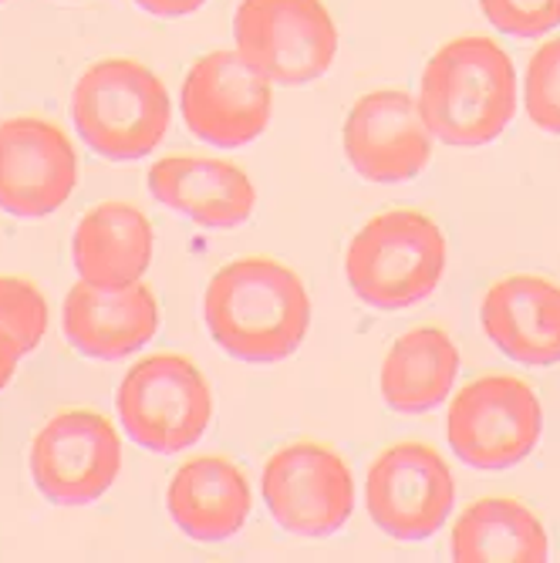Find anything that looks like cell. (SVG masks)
<instances>
[{"mask_svg":"<svg viewBox=\"0 0 560 563\" xmlns=\"http://www.w3.org/2000/svg\"><path fill=\"white\" fill-rule=\"evenodd\" d=\"M179 112L199 142L217 148H240L261 139L274 112V85L240 58V51H210L202 55L179 95Z\"/></svg>","mask_w":560,"mask_h":563,"instance_id":"obj_8","label":"cell"},{"mask_svg":"<svg viewBox=\"0 0 560 563\" xmlns=\"http://www.w3.org/2000/svg\"><path fill=\"white\" fill-rule=\"evenodd\" d=\"M449 261L442 227L419 210H385L351 236L344 277L354 297L378 311L426 300Z\"/></svg>","mask_w":560,"mask_h":563,"instance_id":"obj_4","label":"cell"},{"mask_svg":"<svg viewBox=\"0 0 560 563\" xmlns=\"http://www.w3.org/2000/svg\"><path fill=\"white\" fill-rule=\"evenodd\" d=\"M18 362H21V354L8 344V341H0V391H4L18 372Z\"/></svg>","mask_w":560,"mask_h":563,"instance_id":"obj_25","label":"cell"},{"mask_svg":"<svg viewBox=\"0 0 560 563\" xmlns=\"http://www.w3.org/2000/svg\"><path fill=\"white\" fill-rule=\"evenodd\" d=\"M455 503V483L442 455L426 442L385 449L365 476V509L395 540H426L442 530Z\"/></svg>","mask_w":560,"mask_h":563,"instance_id":"obj_11","label":"cell"},{"mask_svg":"<svg viewBox=\"0 0 560 563\" xmlns=\"http://www.w3.org/2000/svg\"><path fill=\"white\" fill-rule=\"evenodd\" d=\"M135 4L152 14V18H163V21H176V18H186V14H196L207 0H135Z\"/></svg>","mask_w":560,"mask_h":563,"instance_id":"obj_24","label":"cell"},{"mask_svg":"<svg viewBox=\"0 0 560 563\" xmlns=\"http://www.w3.org/2000/svg\"><path fill=\"white\" fill-rule=\"evenodd\" d=\"M419 115L446 145H486L517 115V71L493 37H455L429 58L419 81Z\"/></svg>","mask_w":560,"mask_h":563,"instance_id":"obj_2","label":"cell"},{"mask_svg":"<svg viewBox=\"0 0 560 563\" xmlns=\"http://www.w3.org/2000/svg\"><path fill=\"white\" fill-rule=\"evenodd\" d=\"M122 473V442L116 426L72 408L55 419L31 442V479L37 493L55 506H88L106 496Z\"/></svg>","mask_w":560,"mask_h":563,"instance_id":"obj_9","label":"cell"},{"mask_svg":"<svg viewBox=\"0 0 560 563\" xmlns=\"http://www.w3.org/2000/svg\"><path fill=\"white\" fill-rule=\"evenodd\" d=\"M47 334V300L24 277H0V341L21 357L31 354Z\"/></svg>","mask_w":560,"mask_h":563,"instance_id":"obj_21","label":"cell"},{"mask_svg":"<svg viewBox=\"0 0 560 563\" xmlns=\"http://www.w3.org/2000/svg\"><path fill=\"white\" fill-rule=\"evenodd\" d=\"M62 328L78 354L95 362H119L156 338L160 303L142 280L122 287L78 280L65 297Z\"/></svg>","mask_w":560,"mask_h":563,"instance_id":"obj_14","label":"cell"},{"mask_svg":"<svg viewBox=\"0 0 560 563\" xmlns=\"http://www.w3.org/2000/svg\"><path fill=\"white\" fill-rule=\"evenodd\" d=\"M460 375V351L439 328L405 331L382 362V398L392 412L419 416L442 405Z\"/></svg>","mask_w":560,"mask_h":563,"instance_id":"obj_20","label":"cell"},{"mask_svg":"<svg viewBox=\"0 0 560 563\" xmlns=\"http://www.w3.org/2000/svg\"><path fill=\"white\" fill-rule=\"evenodd\" d=\"M344 156L369 183H409L432 159V132L409 91L382 88L351 106L344 119Z\"/></svg>","mask_w":560,"mask_h":563,"instance_id":"obj_13","label":"cell"},{"mask_svg":"<svg viewBox=\"0 0 560 563\" xmlns=\"http://www.w3.org/2000/svg\"><path fill=\"white\" fill-rule=\"evenodd\" d=\"M78 186L75 145L47 119L0 122V213L37 220L65 207Z\"/></svg>","mask_w":560,"mask_h":563,"instance_id":"obj_12","label":"cell"},{"mask_svg":"<svg viewBox=\"0 0 560 563\" xmlns=\"http://www.w3.org/2000/svg\"><path fill=\"white\" fill-rule=\"evenodd\" d=\"M72 119L91 152L132 163L156 148L173 122L163 78L135 58H106L81 71L72 91Z\"/></svg>","mask_w":560,"mask_h":563,"instance_id":"obj_3","label":"cell"},{"mask_svg":"<svg viewBox=\"0 0 560 563\" xmlns=\"http://www.w3.org/2000/svg\"><path fill=\"white\" fill-rule=\"evenodd\" d=\"M220 351L246 365H274L300 347L311 328V297L304 280L271 257H243L213 274L202 294Z\"/></svg>","mask_w":560,"mask_h":563,"instance_id":"obj_1","label":"cell"},{"mask_svg":"<svg viewBox=\"0 0 560 563\" xmlns=\"http://www.w3.org/2000/svg\"><path fill=\"white\" fill-rule=\"evenodd\" d=\"M486 338L517 365H560V284L514 274L490 284L480 303Z\"/></svg>","mask_w":560,"mask_h":563,"instance_id":"obj_15","label":"cell"},{"mask_svg":"<svg viewBox=\"0 0 560 563\" xmlns=\"http://www.w3.org/2000/svg\"><path fill=\"white\" fill-rule=\"evenodd\" d=\"M173 523L199 543H217L243 530L250 517V483L223 455H199L176 470L166 489Z\"/></svg>","mask_w":560,"mask_h":563,"instance_id":"obj_17","label":"cell"},{"mask_svg":"<svg viewBox=\"0 0 560 563\" xmlns=\"http://www.w3.org/2000/svg\"><path fill=\"white\" fill-rule=\"evenodd\" d=\"M116 408L135 445L173 455L202 439L213 419V395L189 357L163 351L125 372Z\"/></svg>","mask_w":560,"mask_h":563,"instance_id":"obj_5","label":"cell"},{"mask_svg":"<svg viewBox=\"0 0 560 563\" xmlns=\"http://www.w3.org/2000/svg\"><path fill=\"white\" fill-rule=\"evenodd\" d=\"M486 21L510 37H543L560 24V0H480Z\"/></svg>","mask_w":560,"mask_h":563,"instance_id":"obj_23","label":"cell"},{"mask_svg":"<svg viewBox=\"0 0 560 563\" xmlns=\"http://www.w3.org/2000/svg\"><path fill=\"white\" fill-rule=\"evenodd\" d=\"M72 261L81 280L122 287L142 280L152 264V223L132 202H98L72 236Z\"/></svg>","mask_w":560,"mask_h":563,"instance_id":"obj_18","label":"cell"},{"mask_svg":"<svg viewBox=\"0 0 560 563\" xmlns=\"http://www.w3.org/2000/svg\"><path fill=\"white\" fill-rule=\"evenodd\" d=\"M527 119L550 135H560V37L540 44L524 75Z\"/></svg>","mask_w":560,"mask_h":563,"instance_id":"obj_22","label":"cell"},{"mask_svg":"<svg viewBox=\"0 0 560 563\" xmlns=\"http://www.w3.org/2000/svg\"><path fill=\"white\" fill-rule=\"evenodd\" d=\"M449 553L455 563H543L550 560V537L530 506L490 496L455 520Z\"/></svg>","mask_w":560,"mask_h":563,"instance_id":"obj_19","label":"cell"},{"mask_svg":"<svg viewBox=\"0 0 560 563\" xmlns=\"http://www.w3.org/2000/svg\"><path fill=\"white\" fill-rule=\"evenodd\" d=\"M261 493L281 530L308 540L338 533L354 509V476L348 463L318 442L277 449L264 466Z\"/></svg>","mask_w":560,"mask_h":563,"instance_id":"obj_10","label":"cell"},{"mask_svg":"<svg viewBox=\"0 0 560 563\" xmlns=\"http://www.w3.org/2000/svg\"><path fill=\"white\" fill-rule=\"evenodd\" d=\"M233 41L271 85L318 81L338 55V27L321 0H240Z\"/></svg>","mask_w":560,"mask_h":563,"instance_id":"obj_7","label":"cell"},{"mask_svg":"<svg viewBox=\"0 0 560 563\" xmlns=\"http://www.w3.org/2000/svg\"><path fill=\"white\" fill-rule=\"evenodd\" d=\"M149 192L160 207L189 217L199 227L230 230L253 217L257 186L253 179L210 156H166L149 169Z\"/></svg>","mask_w":560,"mask_h":563,"instance_id":"obj_16","label":"cell"},{"mask_svg":"<svg viewBox=\"0 0 560 563\" xmlns=\"http://www.w3.org/2000/svg\"><path fill=\"white\" fill-rule=\"evenodd\" d=\"M543 408L517 375H483L449 401V449L473 470H510L537 449Z\"/></svg>","mask_w":560,"mask_h":563,"instance_id":"obj_6","label":"cell"}]
</instances>
